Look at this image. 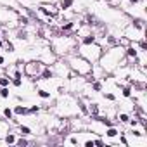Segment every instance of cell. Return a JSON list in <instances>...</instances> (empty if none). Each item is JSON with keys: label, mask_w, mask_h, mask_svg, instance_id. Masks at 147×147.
<instances>
[{"label": "cell", "mask_w": 147, "mask_h": 147, "mask_svg": "<svg viewBox=\"0 0 147 147\" xmlns=\"http://www.w3.org/2000/svg\"><path fill=\"white\" fill-rule=\"evenodd\" d=\"M104 135H106V138H109V140H114V138H119V130L116 128V126H106V130H104Z\"/></svg>", "instance_id": "obj_8"}, {"label": "cell", "mask_w": 147, "mask_h": 147, "mask_svg": "<svg viewBox=\"0 0 147 147\" xmlns=\"http://www.w3.org/2000/svg\"><path fill=\"white\" fill-rule=\"evenodd\" d=\"M0 97H2V99H9V97H11L9 87H0Z\"/></svg>", "instance_id": "obj_22"}, {"label": "cell", "mask_w": 147, "mask_h": 147, "mask_svg": "<svg viewBox=\"0 0 147 147\" xmlns=\"http://www.w3.org/2000/svg\"><path fill=\"white\" fill-rule=\"evenodd\" d=\"M36 95H38L40 99H45V100H47V99H50V92H49V90H45V88H38V90H36Z\"/></svg>", "instance_id": "obj_17"}, {"label": "cell", "mask_w": 147, "mask_h": 147, "mask_svg": "<svg viewBox=\"0 0 147 147\" xmlns=\"http://www.w3.org/2000/svg\"><path fill=\"white\" fill-rule=\"evenodd\" d=\"M11 85H12V87H16V88L23 87V78H12V80H11Z\"/></svg>", "instance_id": "obj_27"}, {"label": "cell", "mask_w": 147, "mask_h": 147, "mask_svg": "<svg viewBox=\"0 0 147 147\" xmlns=\"http://www.w3.org/2000/svg\"><path fill=\"white\" fill-rule=\"evenodd\" d=\"M4 49H5V52H14V43L9 40H4Z\"/></svg>", "instance_id": "obj_25"}, {"label": "cell", "mask_w": 147, "mask_h": 147, "mask_svg": "<svg viewBox=\"0 0 147 147\" xmlns=\"http://www.w3.org/2000/svg\"><path fill=\"white\" fill-rule=\"evenodd\" d=\"M0 49H4V40L0 38Z\"/></svg>", "instance_id": "obj_34"}, {"label": "cell", "mask_w": 147, "mask_h": 147, "mask_svg": "<svg viewBox=\"0 0 147 147\" xmlns=\"http://www.w3.org/2000/svg\"><path fill=\"white\" fill-rule=\"evenodd\" d=\"M18 40H21V42H26L28 40V31L26 30H18V36H16Z\"/></svg>", "instance_id": "obj_19"}, {"label": "cell", "mask_w": 147, "mask_h": 147, "mask_svg": "<svg viewBox=\"0 0 147 147\" xmlns=\"http://www.w3.org/2000/svg\"><path fill=\"white\" fill-rule=\"evenodd\" d=\"M125 52L121 45H114L111 49H106V52H102L100 59H99V66L106 71V73H113L119 67V62L123 61Z\"/></svg>", "instance_id": "obj_2"}, {"label": "cell", "mask_w": 147, "mask_h": 147, "mask_svg": "<svg viewBox=\"0 0 147 147\" xmlns=\"http://www.w3.org/2000/svg\"><path fill=\"white\" fill-rule=\"evenodd\" d=\"M38 12L47 18H57L61 11L55 4H42V5H38Z\"/></svg>", "instance_id": "obj_7"}, {"label": "cell", "mask_w": 147, "mask_h": 147, "mask_svg": "<svg viewBox=\"0 0 147 147\" xmlns=\"http://www.w3.org/2000/svg\"><path fill=\"white\" fill-rule=\"evenodd\" d=\"M4 64H5V55L0 54V66H4Z\"/></svg>", "instance_id": "obj_32"}, {"label": "cell", "mask_w": 147, "mask_h": 147, "mask_svg": "<svg viewBox=\"0 0 147 147\" xmlns=\"http://www.w3.org/2000/svg\"><path fill=\"white\" fill-rule=\"evenodd\" d=\"M92 90L94 92H102V82L100 80H94L92 82Z\"/></svg>", "instance_id": "obj_20"}, {"label": "cell", "mask_w": 147, "mask_h": 147, "mask_svg": "<svg viewBox=\"0 0 147 147\" xmlns=\"http://www.w3.org/2000/svg\"><path fill=\"white\" fill-rule=\"evenodd\" d=\"M57 94H59V95H64V94H66V87H62V85L57 87Z\"/></svg>", "instance_id": "obj_31"}, {"label": "cell", "mask_w": 147, "mask_h": 147, "mask_svg": "<svg viewBox=\"0 0 147 147\" xmlns=\"http://www.w3.org/2000/svg\"><path fill=\"white\" fill-rule=\"evenodd\" d=\"M119 88H121V95H123L125 99H130V97H131V94H133V85H131V83L121 85Z\"/></svg>", "instance_id": "obj_11"}, {"label": "cell", "mask_w": 147, "mask_h": 147, "mask_svg": "<svg viewBox=\"0 0 147 147\" xmlns=\"http://www.w3.org/2000/svg\"><path fill=\"white\" fill-rule=\"evenodd\" d=\"M30 24V19L26 18V16H18V26H28Z\"/></svg>", "instance_id": "obj_18"}, {"label": "cell", "mask_w": 147, "mask_h": 147, "mask_svg": "<svg viewBox=\"0 0 147 147\" xmlns=\"http://www.w3.org/2000/svg\"><path fill=\"white\" fill-rule=\"evenodd\" d=\"M78 38L76 35H57L50 40V49L57 57H64L67 54L76 52Z\"/></svg>", "instance_id": "obj_1"}, {"label": "cell", "mask_w": 147, "mask_h": 147, "mask_svg": "<svg viewBox=\"0 0 147 147\" xmlns=\"http://www.w3.org/2000/svg\"><path fill=\"white\" fill-rule=\"evenodd\" d=\"M2 114H4L5 119H14V111H12L11 107H5V109L2 111Z\"/></svg>", "instance_id": "obj_21"}, {"label": "cell", "mask_w": 147, "mask_h": 147, "mask_svg": "<svg viewBox=\"0 0 147 147\" xmlns=\"http://www.w3.org/2000/svg\"><path fill=\"white\" fill-rule=\"evenodd\" d=\"M40 111H42V106H38V104H35V106L28 107V114H38Z\"/></svg>", "instance_id": "obj_23"}, {"label": "cell", "mask_w": 147, "mask_h": 147, "mask_svg": "<svg viewBox=\"0 0 147 147\" xmlns=\"http://www.w3.org/2000/svg\"><path fill=\"white\" fill-rule=\"evenodd\" d=\"M76 52H78L82 57H85L88 62L95 64V62H99V59H100L104 49H102L97 42H92V43H78Z\"/></svg>", "instance_id": "obj_4"}, {"label": "cell", "mask_w": 147, "mask_h": 147, "mask_svg": "<svg viewBox=\"0 0 147 147\" xmlns=\"http://www.w3.org/2000/svg\"><path fill=\"white\" fill-rule=\"evenodd\" d=\"M0 36H2V33H0Z\"/></svg>", "instance_id": "obj_35"}, {"label": "cell", "mask_w": 147, "mask_h": 147, "mask_svg": "<svg viewBox=\"0 0 147 147\" xmlns=\"http://www.w3.org/2000/svg\"><path fill=\"white\" fill-rule=\"evenodd\" d=\"M11 80L9 75H0V87H11Z\"/></svg>", "instance_id": "obj_14"}, {"label": "cell", "mask_w": 147, "mask_h": 147, "mask_svg": "<svg viewBox=\"0 0 147 147\" xmlns=\"http://www.w3.org/2000/svg\"><path fill=\"white\" fill-rule=\"evenodd\" d=\"M73 5H75V0H61V2L57 4V7H59V11H61V12L69 11Z\"/></svg>", "instance_id": "obj_10"}, {"label": "cell", "mask_w": 147, "mask_h": 147, "mask_svg": "<svg viewBox=\"0 0 147 147\" xmlns=\"http://www.w3.org/2000/svg\"><path fill=\"white\" fill-rule=\"evenodd\" d=\"M57 113L64 118H71V116H76L80 111H78V102L75 97L71 95H66L64 94V99H61V102L57 104Z\"/></svg>", "instance_id": "obj_5"}, {"label": "cell", "mask_w": 147, "mask_h": 147, "mask_svg": "<svg viewBox=\"0 0 147 147\" xmlns=\"http://www.w3.org/2000/svg\"><path fill=\"white\" fill-rule=\"evenodd\" d=\"M94 145H106L104 138H94Z\"/></svg>", "instance_id": "obj_30"}, {"label": "cell", "mask_w": 147, "mask_h": 147, "mask_svg": "<svg viewBox=\"0 0 147 147\" xmlns=\"http://www.w3.org/2000/svg\"><path fill=\"white\" fill-rule=\"evenodd\" d=\"M140 52H145L147 50V42H145V38H140L138 40V47H137Z\"/></svg>", "instance_id": "obj_24"}, {"label": "cell", "mask_w": 147, "mask_h": 147, "mask_svg": "<svg viewBox=\"0 0 147 147\" xmlns=\"http://www.w3.org/2000/svg\"><path fill=\"white\" fill-rule=\"evenodd\" d=\"M30 144V140H26L23 135H21V138H16V144L14 145H19V147H23V145H28Z\"/></svg>", "instance_id": "obj_28"}, {"label": "cell", "mask_w": 147, "mask_h": 147, "mask_svg": "<svg viewBox=\"0 0 147 147\" xmlns=\"http://www.w3.org/2000/svg\"><path fill=\"white\" fill-rule=\"evenodd\" d=\"M45 66L47 64L42 62L40 59H33V61H30V62L24 64L23 73H24L28 78H31V80H40V75H42V71H43Z\"/></svg>", "instance_id": "obj_6"}, {"label": "cell", "mask_w": 147, "mask_h": 147, "mask_svg": "<svg viewBox=\"0 0 147 147\" xmlns=\"http://www.w3.org/2000/svg\"><path fill=\"white\" fill-rule=\"evenodd\" d=\"M4 142L5 144H16V135L14 133H7L5 138H4Z\"/></svg>", "instance_id": "obj_26"}, {"label": "cell", "mask_w": 147, "mask_h": 147, "mask_svg": "<svg viewBox=\"0 0 147 147\" xmlns=\"http://www.w3.org/2000/svg\"><path fill=\"white\" fill-rule=\"evenodd\" d=\"M128 2H130L131 5H135V4H138V0H128Z\"/></svg>", "instance_id": "obj_33"}, {"label": "cell", "mask_w": 147, "mask_h": 147, "mask_svg": "<svg viewBox=\"0 0 147 147\" xmlns=\"http://www.w3.org/2000/svg\"><path fill=\"white\" fill-rule=\"evenodd\" d=\"M104 97H106L107 100H111V102H116V95L111 94V92H104Z\"/></svg>", "instance_id": "obj_29"}, {"label": "cell", "mask_w": 147, "mask_h": 147, "mask_svg": "<svg viewBox=\"0 0 147 147\" xmlns=\"http://www.w3.org/2000/svg\"><path fill=\"white\" fill-rule=\"evenodd\" d=\"M64 62L67 64V67L75 73L76 76H87L90 75V71H92V62H88L85 57H82L78 52H73V54H67L62 57Z\"/></svg>", "instance_id": "obj_3"}, {"label": "cell", "mask_w": 147, "mask_h": 147, "mask_svg": "<svg viewBox=\"0 0 147 147\" xmlns=\"http://www.w3.org/2000/svg\"><path fill=\"white\" fill-rule=\"evenodd\" d=\"M87 109H88V116L90 118H95V116L100 114V106L97 102H88L87 104Z\"/></svg>", "instance_id": "obj_9"}, {"label": "cell", "mask_w": 147, "mask_h": 147, "mask_svg": "<svg viewBox=\"0 0 147 147\" xmlns=\"http://www.w3.org/2000/svg\"><path fill=\"white\" fill-rule=\"evenodd\" d=\"M128 119H130L128 113H118L116 114V121H119V123H128Z\"/></svg>", "instance_id": "obj_15"}, {"label": "cell", "mask_w": 147, "mask_h": 147, "mask_svg": "<svg viewBox=\"0 0 147 147\" xmlns=\"http://www.w3.org/2000/svg\"><path fill=\"white\" fill-rule=\"evenodd\" d=\"M64 142H66V144H71V145H80V144H82V140H80L78 133H76V135H69Z\"/></svg>", "instance_id": "obj_13"}, {"label": "cell", "mask_w": 147, "mask_h": 147, "mask_svg": "<svg viewBox=\"0 0 147 147\" xmlns=\"http://www.w3.org/2000/svg\"><path fill=\"white\" fill-rule=\"evenodd\" d=\"M14 116H26L28 114V107L26 106H21V104H18V106H14Z\"/></svg>", "instance_id": "obj_12"}, {"label": "cell", "mask_w": 147, "mask_h": 147, "mask_svg": "<svg viewBox=\"0 0 147 147\" xmlns=\"http://www.w3.org/2000/svg\"><path fill=\"white\" fill-rule=\"evenodd\" d=\"M19 135H23V137H28V135H31V128L30 126H26V125H19Z\"/></svg>", "instance_id": "obj_16"}]
</instances>
